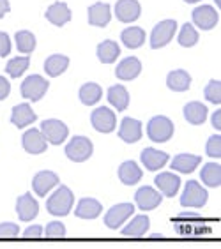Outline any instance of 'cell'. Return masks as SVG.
<instances>
[{
  "instance_id": "38",
  "label": "cell",
  "mask_w": 221,
  "mask_h": 249,
  "mask_svg": "<svg viewBox=\"0 0 221 249\" xmlns=\"http://www.w3.org/2000/svg\"><path fill=\"white\" fill-rule=\"evenodd\" d=\"M205 99L212 105L221 103V83L220 80H211L209 85L205 87Z\"/></svg>"
},
{
  "instance_id": "28",
  "label": "cell",
  "mask_w": 221,
  "mask_h": 249,
  "mask_svg": "<svg viewBox=\"0 0 221 249\" xmlns=\"http://www.w3.org/2000/svg\"><path fill=\"white\" fill-rule=\"evenodd\" d=\"M119 55H120L119 44H117L115 41H111V39H106V41H103V43L97 46V58H99L103 64L115 62Z\"/></svg>"
},
{
  "instance_id": "34",
  "label": "cell",
  "mask_w": 221,
  "mask_h": 249,
  "mask_svg": "<svg viewBox=\"0 0 221 249\" xmlns=\"http://www.w3.org/2000/svg\"><path fill=\"white\" fill-rule=\"evenodd\" d=\"M101 96H103V90L97 83H85V85L80 89V99H82V103L87 106L96 105L97 101L101 99Z\"/></svg>"
},
{
  "instance_id": "17",
  "label": "cell",
  "mask_w": 221,
  "mask_h": 249,
  "mask_svg": "<svg viewBox=\"0 0 221 249\" xmlns=\"http://www.w3.org/2000/svg\"><path fill=\"white\" fill-rule=\"evenodd\" d=\"M36 119H37V115L32 111L29 103H21V105L15 106V108H13V113H11V122H13L18 129H23V127L30 125L32 122H36Z\"/></svg>"
},
{
  "instance_id": "9",
  "label": "cell",
  "mask_w": 221,
  "mask_h": 249,
  "mask_svg": "<svg viewBox=\"0 0 221 249\" xmlns=\"http://www.w3.org/2000/svg\"><path fill=\"white\" fill-rule=\"evenodd\" d=\"M193 21L202 30H211L220 21V15H218L212 5H200V7L193 11Z\"/></svg>"
},
{
  "instance_id": "37",
  "label": "cell",
  "mask_w": 221,
  "mask_h": 249,
  "mask_svg": "<svg viewBox=\"0 0 221 249\" xmlns=\"http://www.w3.org/2000/svg\"><path fill=\"white\" fill-rule=\"evenodd\" d=\"M29 64H30L29 57H16V58H11L9 62H7V67H5V69H7L11 78H18L27 71Z\"/></svg>"
},
{
  "instance_id": "36",
  "label": "cell",
  "mask_w": 221,
  "mask_h": 249,
  "mask_svg": "<svg viewBox=\"0 0 221 249\" xmlns=\"http://www.w3.org/2000/svg\"><path fill=\"white\" fill-rule=\"evenodd\" d=\"M198 41V32L195 30L191 23H184L183 29H181V34H179V44L184 46V48H191L195 46Z\"/></svg>"
},
{
  "instance_id": "32",
  "label": "cell",
  "mask_w": 221,
  "mask_h": 249,
  "mask_svg": "<svg viewBox=\"0 0 221 249\" xmlns=\"http://www.w3.org/2000/svg\"><path fill=\"white\" fill-rule=\"evenodd\" d=\"M150 226V221L147 216H136L135 219L131 221L129 225L126 226L124 230H122V235L124 237H144L147 233Z\"/></svg>"
},
{
  "instance_id": "21",
  "label": "cell",
  "mask_w": 221,
  "mask_h": 249,
  "mask_svg": "<svg viewBox=\"0 0 221 249\" xmlns=\"http://www.w3.org/2000/svg\"><path fill=\"white\" fill-rule=\"evenodd\" d=\"M46 19L57 27H62L71 19V9L64 2H55L46 9Z\"/></svg>"
},
{
  "instance_id": "12",
  "label": "cell",
  "mask_w": 221,
  "mask_h": 249,
  "mask_svg": "<svg viewBox=\"0 0 221 249\" xmlns=\"http://www.w3.org/2000/svg\"><path fill=\"white\" fill-rule=\"evenodd\" d=\"M21 143H23V149L29 154H43L46 150L48 142H46V138L39 129H29L25 131Z\"/></svg>"
},
{
  "instance_id": "42",
  "label": "cell",
  "mask_w": 221,
  "mask_h": 249,
  "mask_svg": "<svg viewBox=\"0 0 221 249\" xmlns=\"http://www.w3.org/2000/svg\"><path fill=\"white\" fill-rule=\"evenodd\" d=\"M11 52V41L9 36L5 32H0V57H7Z\"/></svg>"
},
{
  "instance_id": "31",
  "label": "cell",
  "mask_w": 221,
  "mask_h": 249,
  "mask_svg": "<svg viewBox=\"0 0 221 249\" xmlns=\"http://www.w3.org/2000/svg\"><path fill=\"white\" fill-rule=\"evenodd\" d=\"M69 66V58L66 55H52V57L46 58L44 62V71L48 72L50 76H60Z\"/></svg>"
},
{
  "instance_id": "18",
  "label": "cell",
  "mask_w": 221,
  "mask_h": 249,
  "mask_svg": "<svg viewBox=\"0 0 221 249\" xmlns=\"http://www.w3.org/2000/svg\"><path fill=\"white\" fill-rule=\"evenodd\" d=\"M120 140H124L126 143H136L140 138H142V122L136 119H129L126 117L120 124L119 129Z\"/></svg>"
},
{
  "instance_id": "1",
  "label": "cell",
  "mask_w": 221,
  "mask_h": 249,
  "mask_svg": "<svg viewBox=\"0 0 221 249\" xmlns=\"http://www.w3.org/2000/svg\"><path fill=\"white\" fill-rule=\"evenodd\" d=\"M73 201H74V196H73L71 189L66 186H60L46 201V209L53 216H68L71 212Z\"/></svg>"
},
{
  "instance_id": "26",
  "label": "cell",
  "mask_w": 221,
  "mask_h": 249,
  "mask_svg": "<svg viewBox=\"0 0 221 249\" xmlns=\"http://www.w3.org/2000/svg\"><path fill=\"white\" fill-rule=\"evenodd\" d=\"M184 117L189 124L193 125H198V124H203L207 119V108L205 105L202 103H198V101H193V103H187L184 106Z\"/></svg>"
},
{
  "instance_id": "3",
  "label": "cell",
  "mask_w": 221,
  "mask_h": 249,
  "mask_svg": "<svg viewBox=\"0 0 221 249\" xmlns=\"http://www.w3.org/2000/svg\"><path fill=\"white\" fill-rule=\"evenodd\" d=\"M94 152L92 142L85 136H74V138L66 145V156L74 163H83L91 158Z\"/></svg>"
},
{
  "instance_id": "27",
  "label": "cell",
  "mask_w": 221,
  "mask_h": 249,
  "mask_svg": "<svg viewBox=\"0 0 221 249\" xmlns=\"http://www.w3.org/2000/svg\"><path fill=\"white\" fill-rule=\"evenodd\" d=\"M166 85H168V89H172L173 92H184L191 85V76H189V72L183 71V69H177V71H172L168 74Z\"/></svg>"
},
{
  "instance_id": "40",
  "label": "cell",
  "mask_w": 221,
  "mask_h": 249,
  "mask_svg": "<svg viewBox=\"0 0 221 249\" xmlns=\"http://www.w3.org/2000/svg\"><path fill=\"white\" fill-rule=\"evenodd\" d=\"M207 154L209 158H221V136L220 134H214L209 138L207 142Z\"/></svg>"
},
{
  "instance_id": "5",
  "label": "cell",
  "mask_w": 221,
  "mask_h": 249,
  "mask_svg": "<svg viewBox=\"0 0 221 249\" xmlns=\"http://www.w3.org/2000/svg\"><path fill=\"white\" fill-rule=\"evenodd\" d=\"M41 133L43 136L46 138L48 143H53V145H60L64 143V140L68 138V125L60 122L57 119H50V120H44L43 124H41Z\"/></svg>"
},
{
  "instance_id": "14",
  "label": "cell",
  "mask_w": 221,
  "mask_h": 249,
  "mask_svg": "<svg viewBox=\"0 0 221 249\" xmlns=\"http://www.w3.org/2000/svg\"><path fill=\"white\" fill-rule=\"evenodd\" d=\"M55 186H58V177L53 172H48V170L39 172L32 180V187H34L37 196H46Z\"/></svg>"
},
{
  "instance_id": "29",
  "label": "cell",
  "mask_w": 221,
  "mask_h": 249,
  "mask_svg": "<svg viewBox=\"0 0 221 249\" xmlns=\"http://www.w3.org/2000/svg\"><path fill=\"white\" fill-rule=\"evenodd\" d=\"M108 101L111 106H115L117 111H124L129 105V94L122 85H113L108 89Z\"/></svg>"
},
{
  "instance_id": "19",
  "label": "cell",
  "mask_w": 221,
  "mask_h": 249,
  "mask_svg": "<svg viewBox=\"0 0 221 249\" xmlns=\"http://www.w3.org/2000/svg\"><path fill=\"white\" fill-rule=\"evenodd\" d=\"M87 15H89V23L92 27H106V25L110 23V5L108 4H103V2H96V4H92L87 11Z\"/></svg>"
},
{
  "instance_id": "20",
  "label": "cell",
  "mask_w": 221,
  "mask_h": 249,
  "mask_svg": "<svg viewBox=\"0 0 221 249\" xmlns=\"http://www.w3.org/2000/svg\"><path fill=\"white\" fill-rule=\"evenodd\" d=\"M142 163L149 172H158L159 168H163L168 163V154L159 152V150L149 147V149L142 150Z\"/></svg>"
},
{
  "instance_id": "4",
  "label": "cell",
  "mask_w": 221,
  "mask_h": 249,
  "mask_svg": "<svg viewBox=\"0 0 221 249\" xmlns=\"http://www.w3.org/2000/svg\"><path fill=\"white\" fill-rule=\"evenodd\" d=\"M177 30V21L175 19H163L154 27L152 34H150V46L154 50L163 48L172 41L173 34Z\"/></svg>"
},
{
  "instance_id": "30",
  "label": "cell",
  "mask_w": 221,
  "mask_h": 249,
  "mask_svg": "<svg viewBox=\"0 0 221 249\" xmlns=\"http://www.w3.org/2000/svg\"><path fill=\"white\" fill-rule=\"evenodd\" d=\"M120 39H122V43H124L128 48L135 50V48H140V46L145 43V32L140 29V27H128V29L122 30Z\"/></svg>"
},
{
  "instance_id": "44",
  "label": "cell",
  "mask_w": 221,
  "mask_h": 249,
  "mask_svg": "<svg viewBox=\"0 0 221 249\" xmlns=\"http://www.w3.org/2000/svg\"><path fill=\"white\" fill-rule=\"evenodd\" d=\"M9 92H11L9 82H7V80H5L4 76H0V101L5 99V97L9 96Z\"/></svg>"
},
{
  "instance_id": "45",
  "label": "cell",
  "mask_w": 221,
  "mask_h": 249,
  "mask_svg": "<svg viewBox=\"0 0 221 249\" xmlns=\"http://www.w3.org/2000/svg\"><path fill=\"white\" fill-rule=\"evenodd\" d=\"M11 11V5H9V0H0V18L4 15H7Z\"/></svg>"
},
{
  "instance_id": "33",
  "label": "cell",
  "mask_w": 221,
  "mask_h": 249,
  "mask_svg": "<svg viewBox=\"0 0 221 249\" xmlns=\"http://www.w3.org/2000/svg\"><path fill=\"white\" fill-rule=\"evenodd\" d=\"M203 184L211 187H220L221 184V166L218 163H207L200 172Z\"/></svg>"
},
{
  "instance_id": "13",
  "label": "cell",
  "mask_w": 221,
  "mask_h": 249,
  "mask_svg": "<svg viewBox=\"0 0 221 249\" xmlns=\"http://www.w3.org/2000/svg\"><path fill=\"white\" fill-rule=\"evenodd\" d=\"M135 200H136V205H138L142 211H152V209H156V207L161 203L163 196H161L156 189L145 186V187H140L138 191H136Z\"/></svg>"
},
{
  "instance_id": "7",
  "label": "cell",
  "mask_w": 221,
  "mask_h": 249,
  "mask_svg": "<svg viewBox=\"0 0 221 249\" xmlns=\"http://www.w3.org/2000/svg\"><path fill=\"white\" fill-rule=\"evenodd\" d=\"M207 191L197 180H189L184 187V193L181 196V203L184 207H203L207 203Z\"/></svg>"
},
{
  "instance_id": "8",
  "label": "cell",
  "mask_w": 221,
  "mask_h": 249,
  "mask_svg": "<svg viewBox=\"0 0 221 249\" xmlns=\"http://www.w3.org/2000/svg\"><path fill=\"white\" fill-rule=\"evenodd\" d=\"M91 122L94 125V129L99 131V133H111L117 125L115 113L110 108H106V106H101V108L94 110V113L91 117Z\"/></svg>"
},
{
  "instance_id": "6",
  "label": "cell",
  "mask_w": 221,
  "mask_h": 249,
  "mask_svg": "<svg viewBox=\"0 0 221 249\" xmlns=\"http://www.w3.org/2000/svg\"><path fill=\"white\" fill-rule=\"evenodd\" d=\"M48 82L39 74H32L21 83V96L29 101H39L48 90Z\"/></svg>"
},
{
  "instance_id": "24",
  "label": "cell",
  "mask_w": 221,
  "mask_h": 249,
  "mask_svg": "<svg viewBox=\"0 0 221 249\" xmlns=\"http://www.w3.org/2000/svg\"><path fill=\"white\" fill-rule=\"evenodd\" d=\"M202 163V158L193 156V154H179L177 158H173L172 161V172H181V173H191L195 172V168Z\"/></svg>"
},
{
  "instance_id": "47",
  "label": "cell",
  "mask_w": 221,
  "mask_h": 249,
  "mask_svg": "<svg viewBox=\"0 0 221 249\" xmlns=\"http://www.w3.org/2000/svg\"><path fill=\"white\" fill-rule=\"evenodd\" d=\"M184 2H187V4H193V2H200V0H184Z\"/></svg>"
},
{
  "instance_id": "11",
  "label": "cell",
  "mask_w": 221,
  "mask_h": 249,
  "mask_svg": "<svg viewBox=\"0 0 221 249\" xmlns=\"http://www.w3.org/2000/svg\"><path fill=\"white\" fill-rule=\"evenodd\" d=\"M140 4L136 0H119L115 4V15L119 21H124V23H131V21H136L140 18Z\"/></svg>"
},
{
  "instance_id": "22",
  "label": "cell",
  "mask_w": 221,
  "mask_h": 249,
  "mask_svg": "<svg viewBox=\"0 0 221 249\" xmlns=\"http://www.w3.org/2000/svg\"><path fill=\"white\" fill-rule=\"evenodd\" d=\"M140 71H142V64H140L138 58L128 57V58H124L119 66H117L115 74H117V78H120V80L129 82V80H135V78L138 76Z\"/></svg>"
},
{
  "instance_id": "16",
  "label": "cell",
  "mask_w": 221,
  "mask_h": 249,
  "mask_svg": "<svg viewBox=\"0 0 221 249\" xmlns=\"http://www.w3.org/2000/svg\"><path fill=\"white\" fill-rule=\"evenodd\" d=\"M154 182H156L159 191L168 198L175 196L179 191V187H181V178H179V175H173V173H168V172L159 173L158 177L154 178Z\"/></svg>"
},
{
  "instance_id": "25",
  "label": "cell",
  "mask_w": 221,
  "mask_h": 249,
  "mask_svg": "<svg viewBox=\"0 0 221 249\" xmlns=\"http://www.w3.org/2000/svg\"><path fill=\"white\" fill-rule=\"evenodd\" d=\"M119 178L126 186H135L142 178V170L135 161H126L119 168Z\"/></svg>"
},
{
  "instance_id": "2",
  "label": "cell",
  "mask_w": 221,
  "mask_h": 249,
  "mask_svg": "<svg viewBox=\"0 0 221 249\" xmlns=\"http://www.w3.org/2000/svg\"><path fill=\"white\" fill-rule=\"evenodd\" d=\"M147 134L156 143H165L173 136V122L168 117H152L147 124Z\"/></svg>"
},
{
  "instance_id": "23",
  "label": "cell",
  "mask_w": 221,
  "mask_h": 249,
  "mask_svg": "<svg viewBox=\"0 0 221 249\" xmlns=\"http://www.w3.org/2000/svg\"><path fill=\"white\" fill-rule=\"evenodd\" d=\"M103 211V205L94 198H83L76 207V214L80 219H96Z\"/></svg>"
},
{
  "instance_id": "15",
  "label": "cell",
  "mask_w": 221,
  "mask_h": 249,
  "mask_svg": "<svg viewBox=\"0 0 221 249\" xmlns=\"http://www.w3.org/2000/svg\"><path fill=\"white\" fill-rule=\"evenodd\" d=\"M16 212H18V217L21 221H30L37 216L39 212V203L32 198L30 193H25L18 198L16 201Z\"/></svg>"
},
{
  "instance_id": "35",
  "label": "cell",
  "mask_w": 221,
  "mask_h": 249,
  "mask_svg": "<svg viewBox=\"0 0 221 249\" xmlns=\"http://www.w3.org/2000/svg\"><path fill=\"white\" fill-rule=\"evenodd\" d=\"M16 46L21 53H32L36 48V37L34 34L29 30H19L16 32Z\"/></svg>"
},
{
  "instance_id": "10",
  "label": "cell",
  "mask_w": 221,
  "mask_h": 249,
  "mask_svg": "<svg viewBox=\"0 0 221 249\" xmlns=\"http://www.w3.org/2000/svg\"><path fill=\"white\" fill-rule=\"evenodd\" d=\"M133 212H135V205H133V203H119V205L111 207L110 211H108V214L105 216V225L108 226V228H113V230H115V228L122 226V223H124Z\"/></svg>"
},
{
  "instance_id": "41",
  "label": "cell",
  "mask_w": 221,
  "mask_h": 249,
  "mask_svg": "<svg viewBox=\"0 0 221 249\" xmlns=\"http://www.w3.org/2000/svg\"><path fill=\"white\" fill-rule=\"evenodd\" d=\"M19 237V228L15 223H2L0 225V239H16Z\"/></svg>"
},
{
  "instance_id": "39",
  "label": "cell",
  "mask_w": 221,
  "mask_h": 249,
  "mask_svg": "<svg viewBox=\"0 0 221 249\" xmlns=\"http://www.w3.org/2000/svg\"><path fill=\"white\" fill-rule=\"evenodd\" d=\"M43 235H46L48 239H60V237L66 235V226L62 223H58V221H52L46 226V230L43 231Z\"/></svg>"
},
{
  "instance_id": "46",
  "label": "cell",
  "mask_w": 221,
  "mask_h": 249,
  "mask_svg": "<svg viewBox=\"0 0 221 249\" xmlns=\"http://www.w3.org/2000/svg\"><path fill=\"white\" fill-rule=\"evenodd\" d=\"M212 125H214L216 129H221V111L220 110H216L214 115H212Z\"/></svg>"
},
{
  "instance_id": "43",
  "label": "cell",
  "mask_w": 221,
  "mask_h": 249,
  "mask_svg": "<svg viewBox=\"0 0 221 249\" xmlns=\"http://www.w3.org/2000/svg\"><path fill=\"white\" fill-rule=\"evenodd\" d=\"M23 237L25 239H39V237H43V226L39 225L30 226V228H27L23 231Z\"/></svg>"
}]
</instances>
